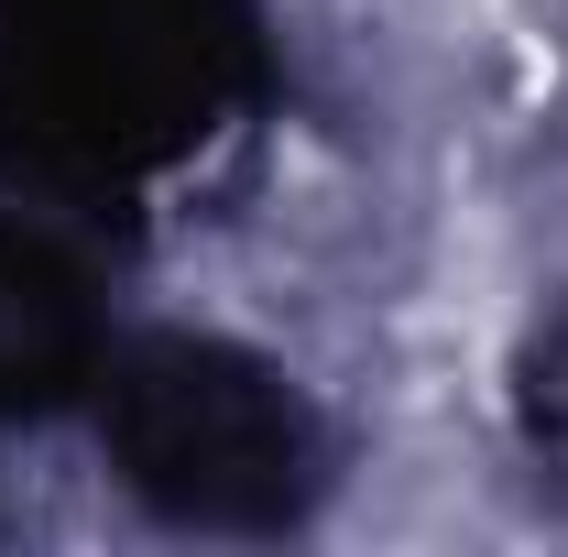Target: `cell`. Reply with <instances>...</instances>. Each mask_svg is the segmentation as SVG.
<instances>
[{"label": "cell", "mask_w": 568, "mask_h": 557, "mask_svg": "<svg viewBox=\"0 0 568 557\" xmlns=\"http://www.w3.org/2000/svg\"><path fill=\"white\" fill-rule=\"evenodd\" d=\"M274 110V0H0V198L121 252H142L164 186Z\"/></svg>", "instance_id": "6da1fadb"}, {"label": "cell", "mask_w": 568, "mask_h": 557, "mask_svg": "<svg viewBox=\"0 0 568 557\" xmlns=\"http://www.w3.org/2000/svg\"><path fill=\"white\" fill-rule=\"evenodd\" d=\"M77 426L110 492L186 547H295L351 482L328 394L284 350L197 317H121Z\"/></svg>", "instance_id": "7a4b0ae2"}, {"label": "cell", "mask_w": 568, "mask_h": 557, "mask_svg": "<svg viewBox=\"0 0 568 557\" xmlns=\"http://www.w3.org/2000/svg\"><path fill=\"white\" fill-rule=\"evenodd\" d=\"M121 241L0 198V437L77 426L121 340Z\"/></svg>", "instance_id": "3957f363"}, {"label": "cell", "mask_w": 568, "mask_h": 557, "mask_svg": "<svg viewBox=\"0 0 568 557\" xmlns=\"http://www.w3.org/2000/svg\"><path fill=\"white\" fill-rule=\"evenodd\" d=\"M503 426H514V459H525L536 503L568 514V284L503 350Z\"/></svg>", "instance_id": "277c9868"}]
</instances>
